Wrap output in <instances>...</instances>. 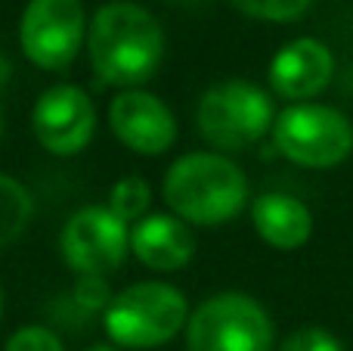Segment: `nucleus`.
<instances>
[{
    "instance_id": "20e7f679",
    "label": "nucleus",
    "mask_w": 353,
    "mask_h": 351,
    "mask_svg": "<svg viewBox=\"0 0 353 351\" xmlns=\"http://www.w3.org/2000/svg\"><path fill=\"white\" fill-rule=\"evenodd\" d=\"M276 109L263 87L242 78H230L208 87L195 109L199 134L214 149L239 153L254 146L273 131Z\"/></svg>"
},
{
    "instance_id": "f3484780",
    "label": "nucleus",
    "mask_w": 353,
    "mask_h": 351,
    "mask_svg": "<svg viewBox=\"0 0 353 351\" xmlns=\"http://www.w3.org/2000/svg\"><path fill=\"white\" fill-rule=\"evenodd\" d=\"M239 12L261 22H294L313 6V0H230Z\"/></svg>"
},
{
    "instance_id": "0eeeda50",
    "label": "nucleus",
    "mask_w": 353,
    "mask_h": 351,
    "mask_svg": "<svg viewBox=\"0 0 353 351\" xmlns=\"http://www.w3.org/2000/svg\"><path fill=\"white\" fill-rule=\"evenodd\" d=\"M87 25L81 0H28L19 19V47L31 66L65 72L87 47Z\"/></svg>"
},
{
    "instance_id": "f257e3e1",
    "label": "nucleus",
    "mask_w": 353,
    "mask_h": 351,
    "mask_svg": "<svg viewBox=\"0 0 353 351\" xmlns=\"http://www.w3.org/2000/svg\"><path fill=\"white\" fill-rule=\"evenodd\" d=\"M87 59L105 87L134 91L155 78L165 62V28L146 6L109 0L87 25Z\"/></svg>"
},
{
    "instance_id": "9b49d317",
    "label": "nucleus",
    "mask_w": 353,
    "mask_h": 351,
    "mask_svg": "<svg viewBox=\"0 0 353 351\" xmlns=\"http://www.w3.org/2000/svg\"><path fill=\"white\" fill-rule=\"evenodd\" d=\"M332 75H335V56L316 37L288 41L270 62V87L294 103L319 97L332 84Z\"/></svg>"
},
{
    "instance_id": "f03ea898",
    "label": "nucleus",
    "mask_w": 353,
    "mask_h": 351,
    "mask_svg": "<svg viewBox=\"0 0 353 351\" xmlns=\"http://www.w3.org/2000/svg\"><path fill=\"white\" fill-rule=\"evenodd\" d=\"M161 199L189 227H220L248 205V178L223 153H186L165 171Z\"/></svg>"
},
{
    "instance_id": "39448f33",
    "label": "nucleus",
    "mask_w": 353,
    "mask_h": 351,
    "mask_svg": "<svg viewBox=\"0 0 353 351\" xmlns=\"http://www.w3.org/2000/svg\"><path fill=\"white\" fill-rule=\"evenodd\" d=\"M186 351H273L276 330L267 308L245 292H217L186 321Z\"/></svg>"
},
{
    "instance_id": "5701e85b",
    "label": "nucleus",
    "mask_w": 353,
    "mask_h": 351,
    "mask_svg": "<svg viewBox=\"0 0 353 351\" xmlns=\"http://www.w3.org/2000/svg\"><path fill=\"white\" fill-rule=\"evenodd\" d=\"M0 134H3V112H0Z\"/></svg>"
},
{
    "instance_id": "412c9836",
    "label": "nucleus",
    "mask_w": 353,
    "mask_h": 351,
    "mask_svg": "<svg viewBox=\"0 0 353 351\" xmlns=\"http://www.w3.org/2000/svg\"><path fill=\"white\" fill-rule=\"evenodd\" d=\"M84 351H121V348H115L112 342H97V345H90V348H84Z\"/></svg>"
},
{
    "instance_id": "7ed1b4c3",
    "label": "nucleus",
    "mask_w": 353,
    "mask_h": 351,
    "mask_svg": "<svg viewBox=\"0 0 353 351\" xmlns=\"http://www.w3.org/2000/svg\"><path fill=\"white\" fill-rule=\"evenodd\" d=\"M189 314L183 290L165 280H140L115 292L103 314V330L121 351H152L183 333Z\"/></svg>"
},
{
    "instance_id": "aec40b11",
    "label": "nucleus",
    "mask_w": 353,
    "mask_h": 351,
    "mask_svg": "<svg viewBox=\"0 0 353 351\" xmlns=\"http://www.w3.org/2000/svg\"><path fill=\"white\" fill-rule=\"evenodd\" d=\"M6 81H10V62H6L3 56H0V87H3Z\"/></svg>"
},
{
    "instance_id": "423d86ee",
    "label": "nucleus",
    "mask_w": 353,
    "mask_h": 351,
    "mask_svg": "<svg viewBox=\"0 0 353 351\" xmlns=\"http://www.w3.org/2000/svg\"><path fill=\"white\" fill-rule=\"evenodd\" d=\"M273 146L301 168H335L353 153V122L319 103H294L273 122Z\"/></svg>"
},
{
    "instance_id": "6ab92c4d",
    "label": "nucleus",
    "mask_w": 353,
    "mask_h": 351,
    "mask_svg": "<svg viewBox=\"0 0 353 351\" xmlns=\"http://www.w3.org/2000/svg\"><path fill=\"white\" fill-rule=\"evenodd\" d=\"M279 351H344V345L323 327H301L282 339Z\"/></svg>"
},
{
    "instance_id": "9d476101",
    "label": "nucleus",
    "mask_w": 353,
    "mask_h": 351,
    "mask_svg": "<svg viewBox=\"0 0 353 351\" xmlns=\"http://www.w3.org/2000/svg\"><path fill=\"white\" fill-rule=\"evenodd\" d=\"M109 128L121 146L137 155H165L176 143V118L161 97L134 87L118 91L109 103Z\"/></svg>"
},
{
    "instance_id": "f8f14e48",
    "label": "nucleus",
    "mask_w": 353,
    "mask_h": 351,
    "mask_svg": "<svg viewBox=\"0 0 353 351\" xmlns=\"http://www.w3.org/2000/svg\"><path fill=\"white\" fill-rule=\"evenodd\" d=\"M130 255L149 271H183L195 258V234L171 211H155L130 224Z\"/></svg>"
},
{
    "instance_id": "4be33fe9",
    "label": "nucleus",
    "mask_w": 353,
    "mask_h": 351,
    "mask_svg": "<svg viewBox=\"0 0 353 351\" xmlns=\"http://www.w3.org/2000/svg\"><path fill=\"white\" fill-rule=\"evenodd\" d=\"M0 314H3V286H0Z\"/></svg>"
},
{
    "instance_id": "4468645a",
    "label": "nucleus",
    "mask_w": 353,
    "mask_h": 351,
    "mask_svg": "<svg viewBox=\"0 0 353 351\" xmlns=\"http://www.w3.org/2000/svg\"><path fill=\"white\" fill-rule=\"evenodd\" d=\"M34 218V196L22 180L0 174V249L12 246Z\"/></svg>"
},
{
    "instance_id": "6e6552de",
    "label": "nucleus",
    "mask_w": 353,
    "mask_h": 351,
    "mask_svg": "<svg viewBox=\"0 0 353 351\" xmlns=\"http://www.w3.org/2000/svg\"><path fill=\"white\" fill-rule=\"evenodd\" d=\"M59 255L78 277H109L130 255V224H124L109 205H84L62 224Z\"/></svg>"
},
{
    "instance_id": "a211bd4d",
    "label": "nucleus",
    "mask_w": 353,
    "mask_h": 351,
    "mask_svg": "<svg viewBox=\"0 0 353 351\" xmlns=\"http://www.w3.org/2000/svg\"><path fill=\"white\" fill-rule=\"evenodd\" d=\"M3 351H65V345H62V339L50 327L31 323V327H19L6 339Z\"/></svg>"
},
{
    "instance_id": "2eb2a0df",
    "label": "nucleus",
    "mask_w": 353,
    "mask_h": 351,
    "mask_svg": "<svg viewBox=\"0 0 353 351\" xmlns=\"http://www.w3.org/2000/svg\"><path fill=\"white\" fill-rule=\"evenodd\" d=\"M109 205L124 224H137L140 218H146L149 205H152V187L146 184V178L140 174H128V178L115 180L109 190Z\"/></svg>"
},
{
    "instance_id": "ddd939ff",
    "label": "nucleus",
    "mask_w": 353,
    "mask_h": 351,
    "mask_svg": "<svg viewBox=\"0 0 353 351\" xmlns=\"http://www.w3.org/2000/svg\"><path fill=\"white\" fill-rule=\"evenodd\" d=\"M251 224L257 236L279 252H294L313 234L310 209L288 193H261L251 205Z\"/></svg>"
},
{
    "instance_id": "dca6fc26",
    "label": "nucleus",
    "mask_w": 353,
    "mask_h": 351,
    "mask_svg": "<svg viewBox=\"0 0 353 351\" xmlns=\"http://www.w3.org/2000/svg\"><path fill=\"white\" fill-rule=\"evenodd\" d=\"M112 298H115V292H112L109 277H93V274L78 277L74 286H72V292H68V305H72L81 317L105 314V308L112 305Z\"/></svg>"
},
{
    "instance_id": "1a4fd4ad",
    "label": "nucleus",
    "mask_w": 353,
    "mask_h": 351,
    "mask_svg": "<svg viewBox=\"0 0 353 351\" xmlns=\"http://www.w3.org/2000/svg\"><path fill=\"white\" fill-rule=\"evenodd\" d=\"M31 131L50 155H81L97 134V103L81 84H53L34 99Z\"/></svg>"
}]
</instances>
